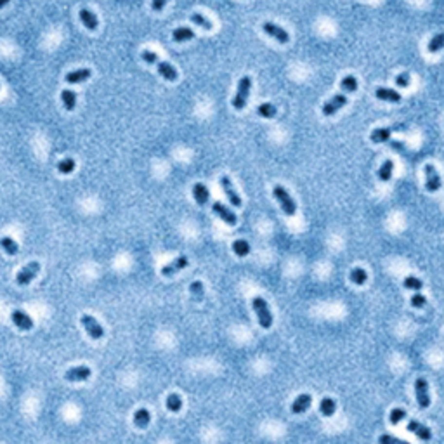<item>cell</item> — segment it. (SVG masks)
Segmentation results:
<instances>
[{
  "label": "cell",
  "mask_w": 444,
  "mask_h": 444,
  "mask_svg": "<svg viewBox=\"0 0 444 444\" xmlns=\"http://www.w3.org/2000/svg\"><path fill=\"white\" fill-rule=\"evenodd\" d=\"M273 194H274V198L278 200V203H279V206H281V210L285 212V215H288V217L295 215L297 205H295L294 198L290 196V193L281 186V184H276V186H274Z\"/></svg>",
  "instance_id": "1"
},
{
  "label": "cell",
  "mask_w": 444,
  "mask_h": 444,
  "mask_svg": "<svg viewBox=\"0 0 444 444\" xmlns=\"http://www.w3.org/2000/svg\"><path fill=\"white\" fill-rule=\"evenodd\" d=\"M252 307H254L255 314H257V319H259V325L262 328H271L273 326V314H271V309L267 302L264 300L262 297H255L252 300Z\"/></svg>",
  "instance_id": "2"
},
{
  "label": "cell",
  "mask_w": 444,
  "mask_h": 444,
  "mask_svg": "<svg viewBox=\"0 0 444 444\" xmlns=\"http://www.w3.org/2000/svg\"><path fill=\"white\" fill-rule=\"evenodd\" d=\"M252 87V78L250 76H243L238 83V91L236 95L233 97V108L236 111H243L246 108V101H248V92Z\"/></svg>",
  "instance_id": "3"
},
{
  "label": "cell",
  "mask_w": 444,
  "mask_h": 444,
  "mask_svg": "<svg viewBox=\"0 0 444 444\" xmlns=\"http://www.w3.org/2000/svg\"><path fill=\"white\" fill-rule=\"evenodd\" d=\"M415 394H416V401H418V406L422 409L428 408L430 406V394H428V382L424 377H418L415 380Z\"/></svg>",
  "instance_id": "4"
},
{
  "label": "cell",
  "mask_w": 444,
  "mask_h": 444,
  "mask_svg": "<svg viewBox=\"0 0 444 444\" xmlns=\"http://www.w3.org/2000/svg\"><path fill=\"white\" fill-rule=\"evenodd\" d=\"M425 170V187H427L428 193H437V191L441 189V186H443V183H441V175L439 172L436 170V166L432 165V163H427V165L424 166Z\"/></svg>",
  "instance_id": "5"
},
{
  "label": "cell",
  "mask_w": 444,
  "mask_h": 444,
  "mask_svg": "<svg viewBox=\"0 0 444 444\" xmlns=\"http://www.w3.org/2000/svg\"><path fill=\"white\" fill-rule=\"evenodd\" d=\"M40 273V264L37 260H33V262H30V264H26V266L23 267V269L18 273V276H16V283L19 286H24V285H28V283H32L33 281V278L37 276V274Z\"/></svg>",
  "instance_id": "6"
},
{
  "label": "cell",
  "mask_w": 444,
  "mask_h": 444,
  "mask_svg": "<svg viewBox=\"0 0 444 444\" xmlns=\"http://www.w3.org/2000/svg\"><path fill=\"white\" fill-rule=\"evenodd\" d=\"M80 321H82L83 328L87 330L89 337H91V338H94V340H99V338L104 337L103 326L97 323V319H95V317L89 316V314H83V316L80 317Z\"/></svg>",
  "instance_id": "7"
},
{
  "label": "cell",
  "mask_w": 444,
  "mask_h": 444,
  "mask_svg": "<svg viewBox=\"0 0 444 444\" xmlns=\"http://www.w3.org/2000/svg\"><path fill=\"white\" fill-rule=\"evenodd\" d=\"M221 186H222V189H224V193H226V196H227V200H229L231 205L236 206V208H240V206L243 205V202H241V198H240L238 191L234 189L233 181H231L227 175H222V177H221Z\"/></svg>",
  "instance_id": "8"
},
{
  "label": "cell",
  "mask_w": 444,
  "mask_h": 444,
  "mask_svg": "<svg viewBox=\"0 0 444 444\" xmlns=\"http://www.w3.org/2000/svg\"><path fill=\"white\" fill-rule=\"evenodd\" d=\"M347 104V95L345 94H335L330 101H326L323 104V115L325 116H332L335 115L337 111H340V108H344Z\"/></svg>",
  "instance_id": "9"
},
{
  "label": "cell",
  "mask_w": 444,
  "mask_h": 444,
  "mask_svg": "<svg viewBox=\"0 0 444 444\" xmlns=\"http://www.w3.org/2000/svg\"><path fill=\"white\" fill-rule=\"evenodd\" d=\"M262 28H264V32H266L267 35L273 37V38H276L279 44H288L290 42V35H288V32H286L285 28L278 26V24H274V23H264L262 24Z\"/></svg>",
  "instance_id": "10"
},
{
  "label": "cell",
  "mask_w": 444,
  "mask_h": 444,
  "mask_svg": "<svg viewBox=\"0 0 444 444\" xmlns=\"http://www.w3.org/2000/svg\"><path fill=\"white\" fill-rule=\"evenodd\" d=\"M91 375L92 371L89 366H75V368H70L64 373V378L68 382H85L91 378Z\"/></svg>",
  "instance_id": "11"
},
{
  "label": "cell",
  "mask_w": 444,
  "mask_h": 444,
  "mask_svg": "<svg viewBox=\"0 0 444 444\" xmlns=\"http://www.w3.org/2000/svg\"><path fill=\"white\" fill-rule=\"evenodd\" d=\"M212 210H214L215 215H219L222 221L226 222V224H229V226H236L238 217H236V214H234L233 210H229L226 205H222L221 202H215L214 206H212Z\"/></svg>",
  "instance_id": "12"
},
{
  "label": "cell",
  "mask_w": 444,
  "mask_h": 444,
  "mask_svg": "<svg viewBox=\"0 0 444 444\" xmlns=\"http://www.w3.org/2000/svg\"><path fill=\"white\" fill-rule=\"evenodd\" d=\"M11 319H12V323H14V325L21 330V332H28V330L33 328V319L28 316L26 313H23V311H19V309L12 311Z\"/></svg>",
  "instance_id": "13"
},
{
  "label": "cell",
  "mask_w": 444,
  "mask_h": 444,
  "mask_svg": "<svg viewBox=\"0 0 444 444\" xmlns=\"http://www.w3.org/2000/svg\"><path fill=\"white\" fill-rule=\"evenodd\" d=\"M187 264H189V260H187V257H177L175 260H172L170 264H166V266L162 267V274L165 278H170L174 276V274H177L179 271H183L184 267H187Z\"/></svg>",
  "instance_id": "14"
},
{
  "label": "cell",
  "mask_w": 444,
  "mask_h": 444,
  "mask_svg": "<svg viewBox=\"0 0 444 444\" xmlns=\"http://www.w3.org/2000/svg\"><path fill=\"white\" fill-rule=\"evenodd\" d=\"M408 430L409 432H413L416 437H418V439H422V441L432 439V432H430V428H428L427 425L420 424L418 420H409L408 422Z\"/></svg>",
  "instance_id": "15"
},
{
  "label": "cell",
  "mask_w": 444,
  "mask_h": 444,
  "mask_svg": "<svg viewBox=\"0 0 444 444\" xmlns=\"http://www.w3.org/2000/svg\"><path fill=\"white\" fill-rule=\"evenodd\" d=\"M311 403H313L311 394H300V396L295 397V401L292 403V413H294V415L305 413L307 409L311 408Z\"/></svg>",
  "instance_id": "16"
},
{
  "label": "cell",
  "mask_w": 444,
  "mask_h": 444,
  "mask_svg": "<svg viewBox=\"0 0 444 444\" xmlns=\"http://www.w3.org/2000/svg\"><path fill=\"white\" fill-rule=\"evenodd\" d=\"M156 70H158V73L160 75L163 76L165 80H168V82H175L177 80V70H175L172 64H168V63H165V61H156Z\"/></svg>",
  "instance_id": "17"
},
{
  "label": "cell",
  "mask_w": 444,
  "mask_h": 444,
  "mask_svg": "<svg viewBox=\"0 0 444 444\" xmlns=\"http://www.w3.org/2000/svg\"><path fill=\"white\" fill-rule=\"evenodd\" d=\"M375 95L377 99L385 101V103H399L401 101V94L396 92L394 89H387V87H378L375 91Z\"/></svg>",
  "instance_id": "18"
},
{
  "label": "cell",
  "mask_w": 444,
  "mask_h": 444,
  "mask_svg": "<svg viewBox=\"0 0 444 444\" xmlns=\"http://www.w3.org/2000/svg\"><path fill=\"white\" fill-rule=\"evenodd\" d=\"M80 21H82L83 26L87 28V30H91V32L97 30V26H99L97 16H95L92 11H89V9H82V11H80Z\"/></svg>",
  "instance_id": "19"
},
{
  "label": "cell",
  "mask_w": 444,
  "mask_h": 444,
  "mask_svg": "<svg viewBox=\"0 0 444 444\" xmlns=\"http://www.w3.org/2000/svg\"><path fill=\"white\" fill-rule=\"evenodd\" d=\"M193 196H194V200H196V203L203 206V205H206V203H208V198H210V193H208V189H206L205 184L196 183V184L193 186Z\"/></svg>",
  "instance_id": "20"
},
{
  "label": "cell",
  "mask_w": 444,
  "mask_h": 444,
  "mask_svg": "<svg viewBox=\"0 0 444 444\" xmlns=\"http://www.w3.org/2000/svg\"><path fill=\"white\" fill-rule=\"evenodd\" d=\"M92 75V72L89 68H82V70H75V72L68 73L66 75V82L68 83H82Z\"/></svg>",
  "instance_id": "21"
},
{
  "label": "cell",
  "mask_w": 444,
  "mask_h": 444,
  "mask_svg": "<svg viewBox=\"0 0 444 444\" xmlns=\"http://www.w3.org/2000/svg\"><path fill=\"white\" fill-rule=\"evenodd\" d=\"M390 134H392V129H388V127H380V129H375V130L371 132L370 139H371V143L382 144V143H387L388 139H390Z\"/></svg>",
  "instance_id": "22"
},
{
  "label": "cell",
  "mask_w": 444,
  "mask_h": 444,
  "mask_svg": "<svg viewBox=\"0 0 444 444\" xmlns=\"http://www.w3.org/2000/svg\"><path fill=\"white\" fill-rule=\"evenodd\" d=\"M151 422V413L148 411L146 408H139L137 411L134 413V424L135 427L139 428H146Z\"/></svg>",
  "instance_id": "23"
},
{
  "label": "cell",
  "mask_w": 444,
  "mask_h": 444,
  "mask_svg": "<svg viewBox=\"0 0 444 444\" xmlns=\"http://www.w3.org/2000/svg\"><path fill=\"white\" fill-rule=\"evenodd\" d=\"M392 172H394V162L392 160H385L380 168H378V179H380L382 183H388L390 177H392Z\"/></svg>",
  "instance_id": "24"
},
{
  "label": "cell",
  "mask_w": 444,
  "mask_h": 444,
  "mask_svg": "<svg viewBox=\"0 0 444 444\" xmlns=\"http://www.w3.org/2000/svg\"><path fill=\"white\" fill-rule=\"evenodd\" d=\"M172 38H174L175 42H187V40L194 38V32L191 28H186V26L175 28L174 32H172Z\"/></svg>",
  "instance_id": "25"
},
{
  "label": "cell",
  "mask_w": 444,
  "mask_h": 444,
  "mask_svg": "<svg viewBox=\"0 0 444 444\" xmlns=\"http://www.w3.org/2000/svg\"><path fill=\"white\" fill-rule=\"evenodd\" d=\"M335 411H337V403H335L332 397L321 399V403H319V413H321L323 416H333Z\"/></svg>",
  "instance_id": "26"
},
{
  "label": "cell",
  "mask_w": 444,
  "mask_h": 444,
  "mask_svg": "<svg viewBox=\"0 0 444 444\" xmlns=\"http://www.w3.org/2000/svg\"><path fill=\"white\" fill-rule=\"evenodd\" d=\"M61 99H63V104L64 108H66V111H73L76 106V94L73 91H70V89H66V91L61 92Z\"/></svg>",
  "instance_id": "27"
},
{
  "label": "cell",
  "mask_w": 444,
  "mask_h": 444,
  "mask_svg": "<svg viewBox=\"0 0 444 444\" xmlns=\"http://www.w3.org/2000/svg\"><path fill=\"white\" fill-rule=\"evenodd\" d=\"M441 49H444V33L434 35L427 45V51L430 52V54H436V52H439Z\"/></svg>",
  "instance_id": "28"
},
{
  "label": "cell",
  "mask_w": 444,
  "mask_h": 444,
  "mask_svg": "<svg viewBox=\"0 0 444 444\" xmlns=\"http://www.w3.org/2000/svg\"><path fill=\"white\" fill-rule=\"evenodd\" d=\"M349 278H351V281L354 283V285H365L366 283V279H368V274H366V271L363 269V267H354L352 271H351V274H349Z\"/></svg>",
  "instance_id": "29"
},
{
  "label": "cell",
  "mask_w": 444,
  "mask_h": 444,
  "mask_svg": "<svg viewBox=\"0 0 444 444\" xmlns=\"http://www.w3.org/2000/svg\"><path fill=\"white\" fill-rule=\"evenodd\" d=\"M181 408H183V399H181L179 394H170V396L166 397V409L168 411L177 413L181 411Z\"/></svg>",
  "instance_id": "30"
},
{
  "label": "cell",
  "mask_w": 444,
  "mask_h": 444,
  "mask_svg": "<svg viewBox=\"0 0 444 444\" xmlns=\"http://www.w3.org/2000/svg\"><path fill=\"white\" fill-rule=\"evenodd\" d=\"M403 286L408 290H415V292H420L422 288H424V281H422L420 278L416 276H406L405 281H403Z\"/></svg>",
  "instance_id": "31"
},
{
  "label": "cell",
  "mask_w": 444,
  "mask_h": 444,
  "mask_svg": "<svg viewBox=\"0 0 444 444\" xmlns=\"http://www.w3.org/2000/svg\"><path fill=\"white\" fill-rule=\"evenodd\" d=\"M233 250L238 257H246V255L250 254V245H248V241H245V240H236V241L233 243Z\"/></svg>",
  "instance_id": "32"
},
{
  "label": "cell",
  "mask_w": 444,
  "mask_h": 444,
  "mask_svg": "<svg viewBox=\"0 0 444 444\" xmlns=\"http://www.w3.org/2000/svg\"><path fill=\"white\" fill-rule=\"evenodd\" d=\"M0 246L7 252L9 255H16L18 254V243L14 241L12 238H9V236H4V238L0 240Z\"/></svg>",
  "instance_id": "33"
},
{
  "label": "cell",
  "mask_w": 444,
  "mask_h": 444,
  "mask_svg": "<svg viewBox=\"0 0 444 444\" xmlns=\"http://www.w3.org/2000/svg\"><path fill=\"white\" fill-rule=\"evenodd\" d=\"M189 292H191V297L194 300H202L203 295H205V286H203L202 281H193L189 286Z\"/></svg>",
  "instance_id": "34"
},
{
  "label": "cell",
  "mask_w": 444,
  "mask_h": 444,
  "mask_svg": "<svg viewBox=\"0 0 444 444\" xmlns=\"http://www.w3.org/2000/svg\"><path fill=\"white\" fill-rule=\"evenodd\" d=\"M191 21H193L194 24H198V26H202L203 30H206V32L214 28V26H212V21H210V19H206V18L203 16V14H198V12H194V14H191Z\"/></svg>",
  "instance_id": "35"
},
{
  "label": "cell",
  "mask_w": 444,
  "mask_h": 444,
  "mask_svg": "<svg viewBox=\"0 0 444 444\" xmlns=\"http://www.w3.org/2000/svg\"><path fill=\"white\" fill-rule=\"evenodd\" d=\"M340 87L344 89V92H356L357 91V80H356V76L347 75L340 82Z\"/></svg>",
  "instance_id": "36"
},
{
  "label": "cell",
  "mask_w": 444,
  "mask_h": 444,
  "mask_svg": "<svg viewBox=\"0 0 444 444\" xmlns=\"http://www.w3.org/2000/svg\"><path fill=\"white\" fill-rule=\"evenodd\" d=\"M257 113L260 116H264V118H274L276 116V108L271 103H264L257 108Z\"/></svg>",
  "instance_id": "37"
},
{
  "label": "cell",
  "mask_w": 444,
  "mask_h": 444,
  "mask_svg": "<svg viewBox=\"0 0 444 444\" xmlns=\"http://www.w3.org/2000/svg\"><path fill=\"white\" fill-rule=\"evenodd\" d=\"M57 170H59V174H72V172L75 170V160H72V158L61 160V162L57 163Z\"/></svg>",
  "instance_id": "38"
},
{
  "label": "cell",
  "mask_w": 444,
  "mask_h": 444,
  "mask_svg": "<svg viewBox=\"0 0 444 444\" xmlns=\"http://www.w3.org/2000/svg\"><path fill=\"white\" fill-rule=\"evenodd\" d=\"M378 444H409V443L405 439H399V437L390 436V434H382L378 437Z\"/></svg>",
  "instance_id": "39"
},
{
  "label": "cell",
  "mask_w": 444,
  "mask_h": 444,
  "mask_svg": "<svg viewBox=\"0 0 444 444\" xmlns=\"http://www.w3.org/2000/svg\"><path fill=\"white\" fill-rule=\"evenodd\" d=\"M406 416V411L403 408H394L392 411H390V415H388V420H390V424L392 425H397L401 420H405Z\"/></svg>",
  "instance_id": "40"
},
{
  "label": "cell",
  "mask_w": 444,
  "mask_h": 444,
  "mask_svg": "<svg viewBox=\"0 0 444 444\" xmlns=\"http://www.w3.org/2000/svg\"><path fill=\"white\" fill-rule=\"evenodd\" d=\"M425 304H427V298H425L422 294H415L411 297V305L413 307H416V309H422Z\"/></svg>",
  "instance_id": "41"
},
{
  "label": "cell",
  "mask_w": 444,
  "mask_h": 444,
  "mask_svg": "<svg viewBox=\"0 0 444 444\" xmlns=\"http://www.w3.org/2000/svg\"><path fill=\"white\" fill-rule=\"evenodd\" d=\"M141 57H143V61L144 63H148V64H155L156 61H158V56H156L155 52H151V51H143Z\"/></svg>",
  "instance_id": "42"
},
{
  "label": "cell",
  "mask_w": 444,
  "mask_h": 444,
  "mask_svg": "<svg viewBox=\"0 0 444 444\" xmlns=\"http://www.w3.org/2000/svg\"><path fill=\"white\" fill-rule=\"evenodd\" d=\"M409 73H401V75L396 76V85L397 87H408L409 85Z\"/></svg>",
  "instance_id": "43"
},
{
  "label": "cell",
  "mask_w": 444,
  "mask_h": 444,
  "mask_svg": "<svg viewBox=\"0 0 444 444\" xmlns=\"http://www.w3.org/2000/svg\"><path fill=\"white\" fill-rule=\"evenodd\" d=\"M165 5H166V0H153V2H151V9H153L155 12L163 11Z\"/></svg>",
  "instance_id": "44"
},
{
  "label": "cell",
  "mask_w": 444,
  "mask_h": 444,
  "mask_svg": "<svg viewBox=\"0 0 444 444\" xmlns=\"http://www.w3.org/2000/svg\"><path fill=\"white\" fill-rule=\"evenodd\" d=\"M9 2H11V0H0V9H4L5 5L9 4Z\"/></svg>",
  "instance_id": "45"
}]
</instances>
